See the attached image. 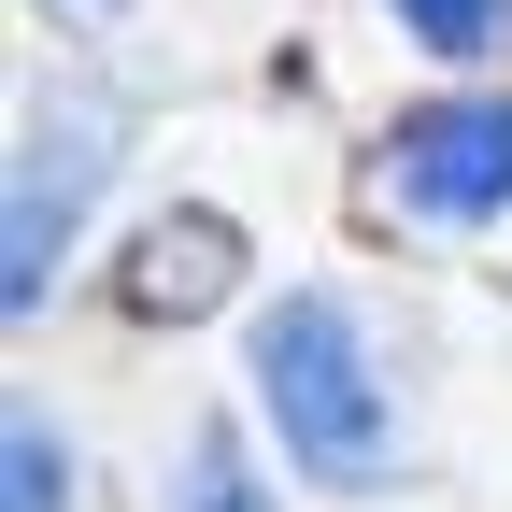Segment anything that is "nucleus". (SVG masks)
<instances>
[{"instance_id": "nucleus-1", "label": "nucleus", "mask_w": 512, "mask_h": 512, "mask_svg": "<svg viewBox=\"0 0 512 512\" xmlns=\"http://www.w3.org/2000/svg\"><path fill=\"white\" fill-rule=\"evenodd\" d=\"M256 413H271V441L313 484H370L384 470V370H370L356 299L299 285V299L256 313Z\"/></svg>"}, {"instance_id": "nucleus-2", "label": "nucleus", "mask_w": 512, "mask_h": 512, "mask_svg": "<svg viewBox=\"0 0 512 512\" xmlns=\"http://www.w3.org/2000/svg\"><path fill=\"white\" fill-rule=\"evenodd\" d=\"M100 171H114V100H29V128H15V185H0V299L15 313H43V285H57V242L86 228V200H100Z\"/></svg>"}, {"instance_id": "nucleus-3", "label": "nucleus", "mask_w": 512, "mask_h": 512, "mask_svg": "<svg viewBox=\"0 0 512 512\" xmlns=\"http://www.w3.org/2000/svg\"><path fill=\"white\" fill-rule=\"evenodd\" d=\"M370 200H384V214H427V228L512 214V100L470 86V100L399 114V128H384V157H370Z\"/></svg>"}, {"instance_id": "nucleus-4", "label": "nucleus", "mask_w": 512, "mask_h": 512, "mask_svg": "<svg viewBox=\"0 0 512 512\" xmlns=\"http://www.w3.org/2000/svg\"><path fill=\"white\" fill-rule=\"evenodd\" d=\"M228 285H242V228L228 214H157L128 242V271H114V299L143 313V328H185V313H214Z\"/></svg>"}, {"instance_id": "nucleus-5", "label": "nucleus", "mask_w": 512, "mask_h": 512, "mask_svg": "<svg viewBox=\"0 0 512 512\" xmlns=\"http://www.w3.org/2000/svg\"><path fill=\"white\" fill-rule=\"evenodd\" d=\"M171 512H285V498L256 484L242 427H200V441H185V484H171Z\"/></svg>"}, {"instance_id": "nucleus-6", "label": "nucleus", "mask_w": 512, "mask_h": 512, "mask_svg": "<svg viewBox=\"0 0 512 512\" xmlns=\"http://www.w3.org/2000/svg\"><path fill=\"white\" fill-rule=\"evenodd\" d=\"M399 15V43H427V57H484V43H512V0H384Z\"/></svg>"}, {"instance_id": "nucleus-7", "label": "nucleus", "mask_w": 512, "mask_h": 512, "mask_svg": "<svg viewBox=\"0 0 512 512\" xmlns=\"http://www.w3.org/2000/svg\"><path fill=\"white\" fill-rule=\"evenodd\" d=\"M0 512H72V456L43 413H15V441H0Z\"/></svg>"}, {"instance_id": "nucleus-8", "label": "nucleus", "mask_w": 512, "mask_h": 512, "mask_svg": "<svg viewBox=\"0 0 512 512\" xmlns=\"http://www.w3.org/2000/svg\"><path fill=\"white\" fill-rule=\"evenodd\" d=\"M72 15H128V0H72Z\"/></svg>"}]
</instances>
